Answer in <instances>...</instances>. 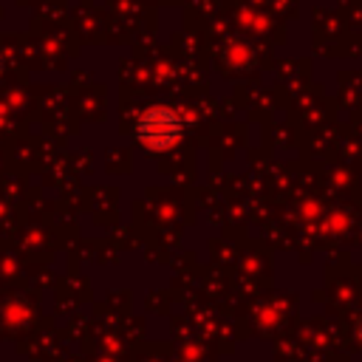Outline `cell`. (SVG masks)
I'll return each mask as SVG.
<instances>
[{"label": "cell", "instance_id": "1", "mask_svg": "<svg viewBox=\"0 0 362 362\" xmlns=\"http://www.w3.org/2000/svg\"><path fill=\"white\" fill-rule=\"evenodd\" d=\"M181 130L184 127H181L178 113L173 107H164V105L144 110L136 122V136L150 150H170L173 144H178Z\"/></svg>", "mask_w": 362, "mask_h": 362}, {"label": "cell", "instance_id": "2", "mask_svg": "<svg viewBox=\"0 0 362 362\" xmlns=\"http://www.w3.org/2000/svg\"><path fill=\"white\" fill-rule=\"evenodd\" d=\"M0 74H3V57H0Z\"/></svg>", "mask_w": 362, "mask_h": 362}]
</instances>
